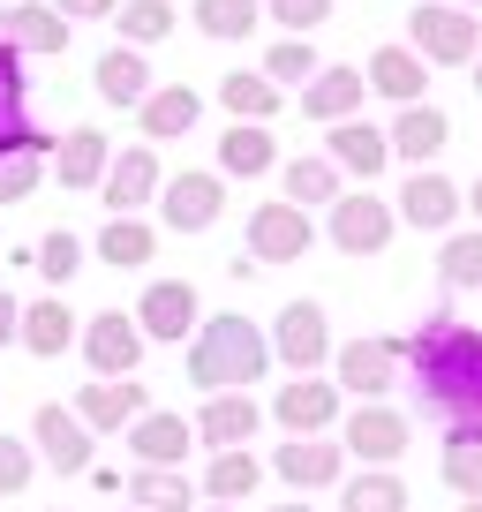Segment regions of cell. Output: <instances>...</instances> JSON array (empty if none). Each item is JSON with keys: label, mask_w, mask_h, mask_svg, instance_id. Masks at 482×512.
I'll return each instance as SVG.
<instances>
[{"label": "cell", "mask_w": 482, "mask_h": 512, "mask_svg": "<svg viewBox=\"0 0 482 512\" xmlns=\"http://www.w3.org/2000/svg\"><path fill=\"white\" fill-rule=\"evenodd\" d=\"M264 362H272V347H264L257 324L204 317L196 324V347H189V384L196 392H249L264 377Z\"/></svg>", "instance_id": "cell-2"}, {"label": "cell", "mask_w": 482, "mask_h": 512, "mask_svg": "<svg viewBox=\"0 0 482 512\" xmlns=\"http://www.w3.org/2000/svg\"><path fill=\"white\" fill-rule=\"evenodd\" d=\"M61 512H68V505H61Z\"/></svg>", "instance_id": "cell-55"}, {"label": "cell", "mask_w": 482, "mask_h": 512, "mask_svg": "<svg viewBox=\"0 0 482 512\" xmlns=\"http://www.w3.org/2000/svg\"><path fill=\"white\" fill-rule=\"evenodd\" d=\"M204 512H234V505H204Z\"/></svg>", "instance_id": "cell-53"}, {"label": "cell", "mask_w": 482, "mask_h": 512, "mask_svg": "<svg viewBox=\"0 0 482 512\" xmlns=\"http://www.w3.org/2000/svg\"><path fill=\"white\" fill-rule=\"evenodd\" d=\"M0 46H16V53H68V23L53 16V8L16 0V8L0 16Z\"/></svg>", "instance_id": "cell-24"}, {"label": "cell", "mask_w": 482, "mask_h": 512, "mask_svg": "<svg viewBox=\"0 0 482 512\" xmlns=\"http://www.w3.org/2000/svg\"><path fill=\"white\" fill-rule=\"evenodd\" d=\"M279 166V151H272V136L264 128H249V121H234L219 136V181L234 174V181H257V174H272Z\"/></svg>", "instance_id": "cell-27"}, {"label": "cell", "mask_w": 482, "mask_h": 512, "mask_svg": "<svg viewBox=\"0 0 482 512\" xmlns=\"http://www.w3.org/2000/svg\"><path fill=\"white\" fill-rule=\"evenodd\" d=\"M339 512H407V482L392 467H370V475H354L339 490Z\"/></svg>", "instance_id": "cell-34"}, {"label": "cell", "mask_w": 482, "mask_h": 512, "mask_svg": "<svg viewBox=\"0 0 482 512\" xmlns=\"http://www.w3.org/2000/svg\"><path fill=\"white\" fill-rule=\"evenodd\" d=\"M38 272H46L53 287H68V279L83 272V241H76V234H46V249H38Z\"/></svg>", "instance_id": "cell-43"}, {"label": "cell", "mask_w": 482, "mask_h": 512, "mask_svg": "<svg viewBox=\"0 0 482 512\" xmlns=\"http://www.w3.org/2000/svg\"><path fill=\"white\" fill-rule=\"evenodd\" d=\"M121 0H53V16H113Z\"/></svg>", "instance_id": "cell-46"}, {"label": "cell", "mask_w": 482, "mask_h": 512, "mask_svg": "<svg viewBox=\"0 0 482 512\" xmlns=\"http://www.w3.org/2000/svg\"><path fill=\"white\" fill-rule=\"evenodd\" d=\"M106 204H113V219H136V204H151L159 196V159H151V144H129L121 159H106Z\"/></svg>", "instance_id": "cell-13"}, {"label": "cell", "mask_w": 482, "mask_h": 512, "mask_svg": "<svg viewBox=\"0 0 482 512\" xmlns=\"http://www.w3.org/2000/svg\"><path fill=\"white\" fill-rule=\"evenodd\" d=\"M339 452H354L362 467H392L407 452V415H392V407H354V415L339 422Z\"/></svg>", "instance_id": "cell-7"}, {"label": "cell", "mask_w": 482, "mask_h": 512, "mask_svg": "<svg viewBox=\"0 0 482 512\" xmlns=\"http://www.w3.org/2000/svg\"><path fill=\"white\" fill-rule=\"evenodd\" d=\"M151 249H159V234H151L144 219H106V234H98V256H106V264H121V272L151 264Z\"/></svg>", "instance_id": "cell-37"}, {"label": "cell", "mask_w": 482, "mask_h": 512, "mask_svg": "<svg viewBox=\"0 0 482 512\" xmlns=\"http://www.w3.org/2000/svg\"><path fill=\"white\" fill-rule=\"evenodd\" d=\"M460 512H482V497H467V505H460Z\"/></svg>", "instance_id": "cell-50"}, {"label": "cell", "mask_w": 482, "mask_h": 512, "mask_svg": "<svg viewBox=\"0 0 482 512\" xmlns=\"http://www.w3.org/2000/svg\"><path fill=\"white\" fill-rule=\"evenodd\" d=\"M129 324L144 339H189L196 324H204V317H196V287H189V279H151Z\"/></svg>", "instance_id": "cell-9"}, {"label": "cell", "mask_w": 482, "mask_h": 512, "mask_svg": "<svg viewBox=\"0 0 482 512\" xmlns=\"http://www.w3.org/2000/svg\"><path fill=\"white\" fill-rule=\"evenodd\" d=\"M272 415H279V430H287V437H324L339 422V392L324 377H294V384H279Z\"/></svg>", "instance_id": "cell-12"}, {"label": "cell", "mask_w": 482, "mask_h": 512, "mask_svg": "<svg viewBox=\"0 0 482 512\" xmlns=\"http://www.w3.org/2000/svg\"><path fill=\"white\" fill-rule=\"evenodd\" d=\"M437 272H445V287H482V226H475V234H452V241H445Z\"/></svg>", "instance_id": "cell-40"}, {"label": "cell", "mask_w": 482, "mask_h": 512, "mask_svg": "<svg viewBox=\"0 0 482 512\" xmlns=\"http://www.w3.org/2000/svg\"><path fill=\"white\" fill-rule=\"evenodd\" d=\"M129 512H136V505H129Z\"/></svg>", "instance_id": "cell-54"}, {"label": "cell", "mask_w": 482, "mask_h": 512, "mask_svg": "<svg viewBox=\"0 0 482 512\" xmlns=\"http://www.w3.org/2000/svg\"><path fill=\"white\" fill-rule=\"evenodd\" d=\"M400 362H415L422 400L452 422H482V332L475 324H422L415 339L400 347Z\"/></svg>", "instance_id": "cell-1"}, {"label": "cell", "mask_w": 482, "mask_h": 512, "mask_svg": "<svg viewBox=\"0 0 482 512\" xmlns=\"http://www.w3.org/2000/svg\"><path fill=\"white\" fill-rule=\"evenodd\" d=\"M445 482L460 497H482V422H452V437H445Z\"/></svg>", "instance_id": "cell-33"}, {"label": "cell", "mask_w": 482, "mask_h": 512, "mask_svg": "<svg viewBox=\"0 0 482 512\" xmlns=\"http://www.w3.org/2000/svg\"><path fill=\"white\" fill-rule=\"evenodd\" d=\"M362 83H370L377 98H392V106H422V83H430V68H422L407 46H385V53L370 61V76H362Z\"/></svg>", "instance_id": "cell-26"}, {"label": "cell", "mask_w": 482, "mask_h": 512, "mask_svg": "<svg viewBox=\"0 0 482 512\" xmlns=\"http://www.w3.org/2000/svg\"><path fill=\"white\" fill-rule=\"evenodd\" d=\"M136 113H144V136H151V144H166V136H189V128H196L204 98H196L189 83H166V91H151Z\"/></svg>", "instance_id": "cell-28"}, {"label": "cell", "mask_w": 482, "mask_h": 512, "mask_svg": "<svg viewBox=\"0 0 482 512\" xmlns=\"http://www.w3.org/2000/svg\"><path fill=\"white\" fill-rule=\"evenodd\" d=\"M16 490H31V445L0 430V497H16Z\"/></svg>", "instance_id": "cell-44"}, {"label": "cell", "mask_w": 482, "mask_h": 512, "mask_svg": "<svg viewBox=\"0 0 482 512\" xmlns=\"http://www.w3.org/2000/svg\"><path fill=\"white\" fill-rule=\"evenodd\" d=\"M166 31H174V8H166V0H129V8H121V38H129V53L159 46Z\"/></svg>", "instance_id": "cell-39"}, {"label": "cell", "mask_w": 482, "mask_h": 512, "mask_svg": "<svg viewBox=\"0 0 482 512\" xmlns=\"http://www.w3.org/2000/svg\"><path fill=\"white\" fill-rule=\"evenodd\" d=\"M196 23H204L211 38H249L264 23L257 0H196Z\"/></svg>", "instance_id": "cell-38"}, {"label": "cell", "mask_w": 482, "mask_h": 512, "mask_svg": "<svg viewBox=\"0 0 482 512\" xmlns=\"http://www.w3.org/2000/svg\"><path fill=\"white\" fill-rule=\"evenodd\" d=\"M475 91H482V53H475Z\"/></svg>", "instance_id": "cell-51"}, {"label": "cell", "mask_w": 482, "mask_h": 512, "mask_svg": "<svg viewBox=\"0 0 482 512\" xmlns=\"http://www.w3.org/2000/svg\"><path fill=\"white\" fill-rule=\"evenodd\" d=\"M332 392H354L362 407H377L400 384V339H347V347L332 354Z\"/></svg>", "instance_id": "cell-4"}, {"label": "cell", "mask_w": 482, "mask_h": 512, "mask_svg": "<svg viewBox=\"0 0 482 512\" xmlns=\"http://www.w3.org/2000/svg\"><path fill=\"white\" fill-rule=\"evenodd\" d=\"M309 76H317V46L309 38H279L272 61H264V83L279 91V83H309Z\"/></svg>", "instance_id": "cell-42"}, {"label": "cell", "mask_w": 482, "mask_h": 512, "mask_svg": "<svg viewBox=\"0 0 482 512\" xmlns=\"http://www.w3.org/2000/svg\"><path fill=\"white\" fill-rule=\"evenodd\" d=\"M16 317H23V302L8 287H0V347H8V339H16Z\"/></svg>", "instance_id": "cell-47"}, {"label": "cell", "mask_w": 482, "mask_h": 512, "mask_svg": "<svg viewBox=\"0 0 482 512\" xmlns=\"http://www.w3.org/2000/svg\"><path fill=\"white\" fill-rule=\"evenodd\" d=\"M68 415H76L83 430H121V422L151 415V407H144V384H129V377H98V384H83V392H76V407H68Z\"/></svg>", "instance_id": "cell-15"}, {"label": "cell", "mask_w": 482, "mask_h": 512, "mask_svg": "<svg viewBox=\"0 0 482 512\" xmlns=\"http://www.w3.org/2000/svg\"><path fill=\"white\" fill-rule=\"evenodd\" d=\"M38 181H46V151H0V204H23Z\"/></svg>", "instance_id": "cell-41"}, {"label": "cell", "mask_w": 482, "mask_h": 512, "mask_svg": "<svg viewBox=\"0 0 482 512\" xmlns=\"http://www.w3.org/2000/svg\"><path fill=\"white\" fill-rule=\"evenodd\" d=\"M53 174H61V189H98L106 181V136L98 128H68L53 144Z\"/></svg>", "instance_id": "cell-25"}, {"label": "cell", "mask_w": 482, "mask_h": 512, "mask_svg": "<svg viewBox=\"0 0 482 512\" xmlns=\"http://www.w3.org/2000/svg\"><path fill=\"white\" fill-rule=\"evenodd\" d=\"M309 211H294V204H257L249 211V256L257 264H302L309 256Z\"/></svg>", "instance_id": "cell-6"}, {"label": "cell", "mask_w": 482, "mask_h": 512, "mask_svg": "<svg viewBox=\"0 0 482 512\" xmlns=\"http://www.w3.org/2000/svg\"><path fill=\"white\" fill-rule=\"evenodd\" d=\"M219 106H226V113H234V121H249V128H264V121H272V113H279V106H287V91H272V83H264V76H241V68H234V76H226V83H219Z\"/></svg>", "instance_id": "cell-31"}, {"label": "cell", "mask_w": 482, "mask_h": 512, "mask_svg": "<svg viewBox=\"0 0 482 512\" xmlns=\"http://www.w3.org/2000/svg\"><path fill=\"white\" fill-rule=\"evenodd\" d=\"M264 482V467L249 452H211V475H204V497L211 505H241V497Z\"/></svg>", "instance_id": "cell-35"}, {"label": "cell", "mask_w": 482, "mask_h": 512, "mask_svg": "<svg viewBox=\"0 0 482 512\" xmlns=\"http://www.w3.org/2000/svg\"><path fill=\"white\" fill-rule=\"evenodd\" d=\"M0 151H53V136L23 128V53L0 46Z\"/></svg>", "instance_id": "cell-23"}, {"label": "cell", "mask_w": 482, "mask_h": 512, "mask_svg": "<svg viewBox=\"0 0 482 512\" xmlns=\"http://www.w3.org/2000/svg\"><path fill=\"white\" fill-rule=\"evenodd\" d=\"M392 226H400V219H392V204H385V196H370V189H354V196H339V204H332V241L347 256H377L392 241Z\"/></svg>", "instance_id": "cell-8"}, {"label": "cell", "mask_w": 482, "mask_h": 512, "mask_svg": "<svg viewBox=\"0 0 482 512\" xmlns=\"http://www.w3.org/2000/svg\"><path fill=\"white\" fill-rule=\"evenodd\" d=\"M324 144H332V151H324V159H332V174H354L362 189H370V181L392 166V151H385V128H370V121H339L332 136H324Z\"/></svg>", "instance_id": "cell-14"}, {"label": "cell", "mask_w": 482, "mask_h": 512, "mask_svg": "<svg viewBox=\"0 0 482 512\" xmlns=\"http://www.w3.org/2000/svg\"><path fill=\"white\" fill-rule=\"evenodd\" d=\"M98 98H106V106H144V98H151V68H144V53L113 46L106 61H98Z\"/></svg>", "instance_id": "cell-29"}, {"label": "cell", "mask_w": 482, "mask_h": 512, "mask_svg": "<svg viewBox=\"0 0 482 512\" xmlns=\"http://www.w3.org/2000/svg\"><path fill=\"white\" fill-rule=\"evenodd\" d=\"M445 144H452V121L437 106H400V121L385 128V151L392 159H415V174H422V159H437Z\"/></svg>", "instance_id": "cell-20"}, {"label": "cell", "mask_w": 482, "mask_h": 512, "mask_svg": "<svg viewBox=\"0 0 482 512\" xmlns=\"http://www.w3.org/2000/svg\"><path fill=\"white\" fill-rule=\"evenodd\" d=\"M272 475L294 482V490H332V482L347 475V452L324 445V437H294V445L272 452Z\"/></svg>", "instance_id": "cell-16"}, {"label": "cell", "mask_w": 482, "mask_h": 512, "mask_svg": "<svg viewBox=\"0 0 482 512\" xmlns=\"http://www.w3.org/2000/svg\"><path fill=\"white\" fill-rule=\"evenodd\" d=\"M159 211H166V226H174V234H211V226H219V211H226V181H219V174H174Z\"/></svg>", "instance_id": "cell-10"}, {"label": "cell", "mask_w": 482, "mask_h": 512, "mask_svg": "<svg viewBox=\"0 0 482 512\" xmlns=\"http://www.w3.org/2000/svg\"><path fill=\"white\" fill-rule=\"evenodd\" d=\"M279 181H287V204L294 211H302V204H339L332 159H287V166H279Z\"/></svg>", "instance_id": "cell-36"}, {"label": "cell", "mask_w": 482, "mask_h": 512, "mask_svg": "<svg viewBox=\"0 0 482 512\" xmlns=\"http://www.w3.org/2000/svg\"><path fill=\"white\" fill-rule=\"evenodd\" d=\"M264 16H272V23H287L294 38H309V23H324V16H332V0H264Z\"/></svg>", "instance_id": "cell-45"}, {"label": "cell", "mask_w": 482, "mask_h": 512, "mask_svg": "<svg viewBox=\"0 0 482 512\" xmlns=\"http://www.w3.org/2000/svg\"><path fill=\"white\" fill-rule=\"evenodd\" d=\"M31 437H38V452H46L61 475H91V430H83L68 407H38V422H31Z\"/></svg>", "instance_id": "cell-18"}, {"label": "cell", "mask_w": 482, "mask_h": 512, "mask_svg": "<svg viewBox=\"0 0 482 512\" xmlns=\"http://www.w3.org/2000/svg\"><path fill=\"white\" fill-rule=\"evenodd\" d=\"M83 354H91L98 377H136V362H144V332H136L121 309H106V317H83Z\"/></svg>", "instance_id": "cell-11"}, {"label": "cell", "mask_w": 482, "mask_h": 512, "mask_svg": "<svg viewBox=\"0 0 482 512\" xmlns=\"http://www.w3.org/2000/svg\"><path fill=\"white\" fill-rule=\"evenodd\" d=\"M189 445H196V430H189L181 415H136V422H129L136 467H181V460H189Z\"/></svg>", "instance_id": "cell-22"}, {"label": "cell", "mask_w": 482, "mask_h": 512, "mask_svg": "<svg viewBox=\"0 0 482 512\" xmlns=\"http://www.w3.org/2000/svg\"><path fill=\"white\" fill-rule=\"evenodd\" d=\"M452 8H467V16H475V8H482V0H452Z\"/></svg>", "instance_id": "cell-49"}, {"label": "cell", "mask_w": 482, "mask_h": 512, "mask_svg": "<svg viewBox=\"0 0 482 512\" xmlns=\"http://www.w3.org/2000/svg\"><path fill=\"white\" fill-rule=\"evenodd\" d=\"M407 31H415V46H407V53H415V61L422 68H460V61H475V53H482V23L475 16H467V8H452V0H422V8H415V16H407Z\"/></svg>", "instance_id": "cell-3"}, {"label": "cell", "mask_w": 482, "mask_h": 512, "mask_svg": "<svg viewBox=\"0 0 482 512\" xmlns=\"http://www.w3.org/2000/svg\"><path fill=\"white\" fill-rule=\"evenodd\" d=\"M460 211H475V219H482V181H475V196H460Z\"/></svg>", "instance_id": "cell-48"}, {"label": "cell", "mask_w": 482, "mask_h": 512, "mask_svg": "<svg viewBox=\"0 0 482 512\" xmlns=\"http://www.w3.org/2000/svg\"><path fill=\"white\" fill-rule=\"evenodd\" d=\"M272 512H309V505H272Z\"/></svg>", "instance_id": "cell-52"}, {"label": "cell", "mask_w": 482, "mask_h": 512, "mask_svg": "<svg viewBox=\"0 0 482 512\" xmlns=\"http://www.w3.org/2000/svg\"><path fill=\"white\" fill-rule=\"evenodd\" d=\"M392 219H407L415 234H445V226L460 219V189H452L445 174H415L400 189V211H392Z\"/></svg>", "instance_id": "cell-21"}, {"label": "cell", "mask_w": 482, "mask_h": 512, "mask_svg": "<svg viewBox=\"0 0 482 512\" xmlns=\"http://www.w3.org/2000/svg\"><path fill=\"white\" fill-rule=\"evenodd\" d=\"M362 68H317V76L302 83V113L309 121H324V128H339V121H354V106H362Z\"/></svg>", "instance_id": "cell-19"}, {"label": "cell", "mask_w": 482, "mask_h": 512, "mask_svg": "<svg viewBox=\"0 0 482 512\" xmlns=\"http://www.w3.org/2000/svg\"><path fill=\"white\" fill-rule=\"evenodd\" d=\"M264 347H272L279 362L294 369V377H317V362H332V332H324V309H317V302H287Z\"/></svg>", "instance_id": "cell-5"}, {"label": "cell", "mask_w": 482, "mask_h": 512, "mask_svg": "<svg viewBox=\"0 0 482 512\" xmlns=\"http://www.w3.org/2000/svg\"><path fill=\"white\" fill-rule=\"evenodd\" d=\"M129 505L136 512H181V505H196V490H189L181 467H136L129 475Z\"/></svg>", "instance_id": "cell-30"}, {"label": "cell", "mask_w": 482, "mask_h": 512, "mask_svg": "<svg viewBox=\"0 0 482 512\" xmlns=\"http://www.w3.org/2000/svg\"><path fill=\"white\" fill-rule=\"evenodd\" d=\"M189 430L204 437L211 452H241L249 437H257V400H249V392H211L204 415H196Z\"/></svg>", "instance_id": "cell-17"}, {"label": "cell", "mask_w": 482, "mask_h": 512, "mask_svg": "<svg viewBox=\"0 0 482 512\" xmlns=\"http://www.w3.org/2000/svg\"><path fill=\"white\" fill-rule=\"evenodd\" d=\"M16 339H23L31 354H61L68 339H76V317H68V302H31V309L16 317Z\"/></svg>", "instance_id": "cell-32"}]
</instances>
